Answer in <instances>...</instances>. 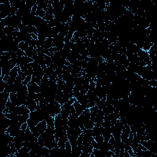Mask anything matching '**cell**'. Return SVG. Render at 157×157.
Listing matches in <instances>:
<instances>
[{
	"mask_svg": "<svg viewBox=\"0 0 157 157\" xmlns=\"http://www.w3.org/2000/svg\"><path fill=\"white\" fill-rule=\"evenodd\" d=\"M47 109L49 111V114L52 117H55V115L60 114L62 111V105L57 101H54L47 105Z\"/></svg>",
	"mask_w": 157,
	"mask_h": 157,
	"instance_id": "6da1fadb",
	"label": "cell"
},
{
	"mask_svg": "<svg viewBox=\"0 0 157 157\" xmlns=\"http://www.w3.org/2000/svg\"><path fill=\"white\" fill-rule=\"evenodd\" d=\"M21 124L19 121L12 120H11V124L9 126V128L6 129L5 132H6L10 136L14 137L17 135L19 131L21 129Z\"/></svg>",
	"mask_w": 157,
	"mask_h": 157,
	"instance_id": "7a4b0ae2",
	"label": "cell"
},
{
	"mask_svg": "<svg viewBox=\"0 0 157 157\" xmlns=\"http://www.w3.org/2000/svg\"><path fill=\"white\" fill-rule=\"evenodd\" d=\"M131 133L130 126L128 124H125L123 126V128L122 129V133H121V141L122 142L125 143L128 140V137Z\"/></svg>",
	"mask_w": 157,
	"mask_h": 157,
	"instance_id": "3957f363",
	"label": "cell"
},
{
	"mask_svg": "<svg viewBox=\"0 0 157 157\" xmlns=\"http://www.w3.org/2000/svg\"><path fill=\"white\" fill-rule=\"evenodd\" d=\"M13 112L16 114L18 115H20L29 114L30 112V111L27 108V106L24 105V104H23V105H21V106H15Z\"/></svg>",
	"mask_w": 157,
	"mask_h": 157,
	"instance_id": "277c9868",
	"label": "cell"
},
{
	"mask_svg": "<svg viewBox=\"0 0 157 157\" xmlns=\"http://www.w3.org/2000/svg\"><path fill=\"white\" fill-rule=\"evenodd\" d=\"M34 62V60L31 57L28 56H23L21 57H17V66H20V67H22L23 66L28 63H32Z\"/></svg>",
	"mask_w": 157,
	"mask_h": 157,
	"instance_id": "5b68a950",
	"label": "cell"
},
{
	"mask_svg": "<svg viewBox=\"0 0 157 157\" xmlns=\"http://www.w3.org/2000/svg\"><path fill=\"white\" fill-rule=\"evenodd\" d=\"M30 148H28V147H25V146H23L21 148L18 150L17 152L14 154V156L16 157H27L28 155H30Z\"/></svg>",
	"mask_w": 157,
	"mask_h": 157,
	"instance_id": "8992f818",
	"label": "cell"
},
{
	"mask_svg": "<svg viewBox=\"0 0 157 157\" xmlns=\"http://www.w3.org/2000/svg\"><path fill=\"white\" fill-rule=\"evenodd\" d=\"M25 106H27V108L30 111V112L34 111L38 107V105L35 99H30V98H27V101H26V103H25Z\"/></svg>",
	"mask_w": 157,
	"mask_h": 157,
	"instance_id": "52a82bcc",
	"label": "cell"
},
{
	"mask_svg": "<svg viewBox=\"0 0 157 157\" xmlns=\"http://www.w3.org/2000/svg\"><path fill=\"white\" fill-rule=\"evenodd\" d=\"M36 129L37 130L38 133L40 134V135L42 133L45 131L47 128V125L46 122L45 120H42L41 122H40L39 123H38V124L37 125L35 126Z\"/></svg>",
	"mask_w": 157,
	"mask_h": 157,
	"instance_id": "ba28073f",
	"label": "cell"
},
{
	"mask_svg": "<svg viewBox=\"0 0 157 157\" xmlns=\"http://www.w3.org/2000/svg\"><path fill=\"white\" fill-rule=\"evenodd\" d=\"M27 88H28V92H34L36 93H38L40 92V89H39V85H38L35 82L31 81L27 85Z\"/></svg>",
	"mask_w": 157,
	"mask_h": 157,
	"instance_id": "9c48e42d",
	"label": "cell"
},
{
	"mask_svg": "<svg viewBox=\"0 0 157 157\" xmlns=\"http://www.w3.org/2000/svg\"><path fill=\"white\" fill-rule=\"evenodd\" d=\"M103 137L104 139V141L109 142V139H111L112 136V131H111V126L109 127H104L103 132L102 133Z\"/></svg>",
	"mask_w": 157,
	"mask_h": 157,
	"instance_id": "30bf717a",
	"label": "cell"
},
{
	"mask_svg": "<svg viewBox=\"0 0 157 157\" xmlns=\"http://www.w3.org/2000/svg\"><path fill=\"white\" fill-rule=\"evenodd\" d=\"M74 108H75V111L76 114H77L78 116H79L80 115H81L82 114V112H84V109L83 107H82V104H80L77 101H75L73 104Z\"/></svg>",
	"mask_w": 157,
	"mask_h": 157,
	"instance_id": "8fae6325",
	"label": "cell"
},
{
	"mask_svg": "<svg viewBox=\"0 0 157 157\" xmlns=\"http://www.w3.org/2000/svg\"><path fill=\"white\" fill-rule=\"evenodd\" d=\"M33 75L39 78V79L41 80L44 75V69L41 68V66L39 67V68H37V69H34Z\"/></svg>",
	"mask_w": 157,
	"mask_h": 157,
	"instance_id": "7c38bea8",
	"label": "cell"
},
{
	"mask_svg": "<svg viewBox=\"0 0 157 157\" xmlns=\"http://www.w3.org/2000/svg\"><path fill=\"white\" fill-rule=\"evenodd\" d=\"M104 130V127L103 126H94L92 129L93 131V136L95 137L96 136H99V135H102V133Z\"/></svg>",
	"mask_w": 157,
	"mask_h": 157,
	"instance_id": "4fadbf2b",
	"label": "cell"
},
{
	"mask_svg": "<svg viewBox=\"0 0 157 157\" xmlns=\"http://www.w3.org/2000/svg\"><path fill=\"white\" fill-rule=\"evenodd\" d=\"M16 30L15 28H12V27H5L3 29L2 31L7 36H9L13 37V35H14V33Z\"/></svg>",
	"mask_w": 157,
	"mask_h": 157,
	"instance_id": "5bb4252c",
	"label": "cell"
},
{
	"mask_svg": "<svg viewBox=\"0 0 157 157\" xmlns=\"http://www.w3.org/2000/svg\"><path fill=\"white\" fill-rule=\"evenodd\" d=\"M2 116H3V128H4V131L5 132L6 129L9 127V126L11 124V120L7 118L3 113H2Z\"/></svg>",
	"mask_w": 157,
	"mask_h": 157,
	"instance_id": "9a60e30c",
	"label": "cell"
},
{
	"mask_svg": "<svg viewBox=\"0 0 157 157\" xmlns=\"http://www.w3.org/2000/svg\"><path fill=\"white\" fill-rule=\"evenodd\" d=\"M94 148L93 145L91 144H86V145H82V152H85V153H92L93 152V150Z\"/></svg>",
	"mask_w": 157,
	"mask_h": 157,
	"instance_id": "2e32d148",
	"label": "cell"
},
{
	"mask_svg": "<svg viewBox=\"0 0 157 157\" xmlns=\"http://www.w3.org/2000/svg\"><path fill=\"white\" fill-rule=\"evenodd\" d=\"M115 109L113 105H109V106H106L102 111H103L104 115H108L111 114L112 112H114Z\"/></svg>",
	"mask_w": 157,
	"mask_h": 157,
	"instance_id": "e0dca14e",
	"label": "cell"
},
{
	"mask_svg": "<svg viewBox=\"0 0 157 157\" xmlns=\"http://www.w3.org/2000/svg\"><path fill=\"white\" fill-rule=\"evenodd\" d=\"M83 142H82V145H86V144H91L92 142L94 141V137L93 136H87V135H83Z\"/></svg>",
	"mask_w": 157,
	"mask_h": 157,
	"instance_id": "ac0fdd59",
	"label": "cell"
},
{
	"mask_svg": "<svg viewBox=\"0 0 157 157\" xmlns=\"http://www.w3.org/2000/svg\"><path fill=\"white\" fill-rule=\"evenodd\" d=\"M7 118L9 119L12 120H17L19 121V115L15 114L14 112H11V113H8V114H3Z\"/></svg>",
	"mask_w": 157,
	"mask_h": 157,
	"instance_id": "d6986e66",
	"label": "cell"
},
{
	"mask_svg": "<svg viewBox=\"0 0 157 157\" xmlns=\"http://www.w3.org/2000/svg\"><path fill=\"white\" fill-rule=\"evenodd\" d=\"M53 38H46L45 41V45H44V47L46 49H49L53 47Z\"/></svg>",
	"mask_w": 157,
	"mask_h": 157,
	"instance_id": "ffe728a7",
	"label": "cell"
},
{
	"mask_svg": "<svg viewBox=\"0 0 157 157\" xmlns=\"http://www.w3.org/2000/svg\"><path fill=\"white\" fill-rule=\"evenodd\" d=\"M30 115L29 114H25V115H19V122H20L21 124H23L24 123H27V120L29 118Z\"/></svg>",
	"mask_w": 157,
	"mask_h": 157,
	"instance_id": "44dd1931",
	"label": "cell"
},
{
	"mask_svg": "<svg viewBox=\"0 0 157 157\" xmlns=\"http://www.w3.org/2000/svg\"><path fill=\"white\" fill-rule=\"evenodd\" d=\"M65 150L67 154H68V156L71 155L72 146H71V144L70 142L69 141V140H68L67 142H66L65 143Z\"/></svg>",
	"mask_w": 157,
	"mask_h": 157,
	"instance_id": "7402d4cb",
	"label": "cell"
},
{
	"mask_svg": "<svg viewBox=\"0 0 157 157\" xmlns=\"http://www.w3.org/2000/svg\"><path fill=\"white\" fill-rule=\"evenodd\" d=\"M92 153L94 154V157H105L103 152L101 150L97 149V148H93Z\"/></svg>",
	"mask_w": 157,
	"mask_h": 157,
	"instance_id": "603a6c76",
	"label": "cell"
},
{
	"mask_svg": "<svg viewBox=\"0 0 157 157\" xmlns=\"http://www.w3.org/2000/svg\"><path fill=\"white\" fill-rule=\"evenodd\" d=\"M19 75V74H18V66H15L11 71L9 73V76L12 77L17 78V77Z\"/></svg>",
	"mask_w": 157,
	"mask_h": 157,
	"instance_id": "cb8c5ba5",
	"label": "cell"
},
{
	"mask_svg": "<svg viewBox=\"0 0 157 157\" xmlns=\"http://www.w3.org/2000/svg\"><path fill=\"white\" fill-rule=\"evenodd\" d=\"M99 110V109H98V106H97L96 105L94 106V107L90 108V117H96V115L97 113L98 112Z\"/></svg>",
	"mask_w": 157,
	"mask_h": 157,
	"instance_id": "d4e9b609",
	"label": "cell"
},
{
	"mask_svg": "<svg viewBox=\"0 0 157 157\" xmlns=\"http://www.w3.org/2000/svg\"><path fill=\"white\" fill-rule=\"evenodd\" d=\"M27 30H28V32L30 33V34L34 33V34L38 35V30H37V28H36L34 26H33V25H29V26H27Z\"/></svg>",
	"mask_w": 157,
	"mask_h": 157,
	"instance_id": "484cf974",
	"label": "cell"
},
{
	"mask_svg": "<svg viewBox=\"0 0 157 157\" xmlns=\"http://www.w3.org/2000/svg\"><path fill=\"white\" fill-rule=\"evenodd\" d=\"M19 47L20 49H21V50H23V51L25 52L27 50V49L29 47V44L24 41H21L19 43Z\"/></svg>",
	"mask_w": 157,
	"mask_h": 157,
	"instance_id": "4316f807",
	"label": "cell"
},
{
	"mask_svg": "<svg viewBox=\"0 0 157 157\" xmlns=\"http://www.w3.org/2000/svg\"><path fill=\"white\" fill-rule=\"evenodd\" d=\"M70 76H71V73H69V72L67 71H65V70H63V74H62V79L63 81H64V82H66Z\"/></svg>",
	"mask_w": 157,
	"mask_h": 157,
	"instance_id": "83f0119b",
	"label": "cell"
},
{
	"mask_svg": "<svg viewBox=\"0 0 157 157\" xmlns=\"http://www.w3.org/2000/svg\"><path fill=\"white\" fill-rule=\"evenodd\" d=\"M35 15L36 17H41L44 19V17L45 15V11H44L42 9L38 8V9H37L36 12L35 13Z\"/></svg>",
	"mask_w": 157,
	"mask_h": 157,
	"instance_id": "f1b7e54d",
	"label": "cell"
},
{
	"mask_svg": "<svg viewBox=\"0 0 157 157\" xmlns=\"http://www.w3.org/2000/svg\"><path fill=\"white\" fill-rule=\"evenodd\" d=\"M106 99H101V100L100 101V102H99L98 104H96V106H98V109H99V110H101L102 111L104 107L107 106L106 103Z\"/></svg>",
	"mask_w": 157,
	"mask_h": 157,
	"instance_id": "f546056e",
	"label": "cell"
},
{
	"mask_svg": "<svg viewBox=\"0 0 157 157\" xmlns=\"http://www.w3.org/2000/svg\"><path fill=\"white\" fill-rule=\"evenodd\" d=\"M53 72H54V70L50 66H47L45 69H44V75H47L49 77L52 75V74Z\"/></svg>",
	"mask_w": 157,
	"mask_h": 157,
	"instance_id": "4dcf8cb0",
	"label": "cell"
},
{
	"mask_svg": "<svg viewBox=\"0 0 157 157\" xmlns=\"http://www.w3.org/2000/svg\"><path fill=\"white\" fill-rule=\"evenodd\" d=\"M154 44L150 42H144L143 45V47H142V50H144V51L148 52L149 50V49H150L151 47Z\"/></svg>",
	"mask_w": 157,
	"mask_h": 157,
	"instance_id": "1f68e13d",
	"label": "cell"
},
{
	"mask_svg": "<svg viewBox=\"0 0 157 157\" xmlns=\"http://www.w3.org/2000/svg\"><path fill=\"white\" fill-rule=\"evenodd\" d=\"M94 126H95V123L92 122V121L90 120V119L88 121H87L84 124L85 129H93V128Z\"/></svg>",
	"mask_w": 157,
	"mask_h": 157,
	"instance_id": "d6a6232c",
	"label": "cell"
},
{
	"mask_svg": "<svg viewBox=\"0 0 157 157\" xmlns=\"http://www.w3.org/2000/svg\"><path fill=\"white\" fill-rule=\"evenodd\" d=\"M44 59H45V64H46L47 66H50L52 64H53L52 60V58L50 57V56H48L47 55H45V56H44Z\"/></svg>",
	"mask_w": 157,
	"mask_h": 157,
	"instance_id": "836d02e7",
	"label": "cell"
},
{
	"mask_svg": "<svg viewBox=\"0 0 157 157\" xmlns=\"http://www.w3.org/2000/svg\"><path fill=\"white\" fill-rule=\"evenodd\" d=\"M34 49V48L32 47L31 46H29V47H28V49H27V50L25 51L26 56H28V57L32 58V57H33V52Z\"/></svg>",
	"mask_w": 157,
	"mask_h": 157,
	"instance_id": "e575fe53",
	"label": "cell"
},
{
	"mask_svg": "<svg viewBox=\"0 0 157 157\" xmlns=\"http://www.w3.org/2000/svg\"><path fill=\"white\" fill-rule=\"evenodd\" d=\"M96 86V82L93 81V79H91L89 82V90H88L93 92L95 89Z\"/></svg>",
	"mask_w": 157,
	"mask_h": 157,
	"instance_id": "d590c367",
	"label": "cell"
},
{
	"mask_svg": "<svg viewBox=\"0 0 157 157\" xmlns=\"http://www.w3.org/2000/svg\"><path fill=\"white\" fill-rule=\"evenodd\" d=\"M89 82L90 81L88 80L84 79V83L82 84V88L87 92H88V90H89Z\"/></svg>",
	"mask_w": 157,
	"mask_h": 157,
	"instance_id": "8d00e7d4",
	"label": "cell"
},
{
	"mask_svg": "<svg viewBox=\"0 0 157 157\" xmlns=\"http://www.w3.org/2000/svg\"><path fill=\"white\" fill-rule=\"evenodd\" d=\"M36 4V1H31V0L26 1V5L31 9H32V8H33Z\"/></svg>",
	"mask_w": 157,
	"mask_h": 157,
	"instance_id": "74e56055",
	"label": "cell"
},
{
	"mask_svg": "<svg viewBox=\"0 0 157 157\" xmlns=\"http://www.w3.org/2000/svg\"><path fill=\"white\" fill-rule=\"evenodd\" d=\"M94 141L96 142L100 143V142H103L104 141V139L103 137V135H99V136H96L95 137H94Z\"/></svg>",
	"mask_w": 157,
	"mask_h": 157,
	"instance_id": "f35d334b",
	"label": "cell"
},
{
	"mask_svg": "<svg viewBox=\"0 0 157 157\" xmlns=\"http://www.w3.org/2000/svg\"><path fill=\"white\" fill-rule=\"evenodd\" d=\"M32 79V75H28V76H27V77L25 78V80L23 81L22 84L23 85H27L29 84V82H30L31 81Z\"/></svg>",
	"mask_w": 157,
	"mask_h": 157,
	"instance_id": "ab89813d",
	"label": "cell"
},
{
	"mask_svg": "<svg viewBox=\"0 0 157 157\" xmlns=\"http://www.w3.org/2000/svg\"><path fill=\"white\" fill-rule=\"evenodd\" d=\"M73 37V34L70 33H68V34L66 36H65L64 38V42H69L71 41L72 38Z\"/></svg>",
	"mask_w": 157,
	"mask_h": 157,
	"instance_id": "60d3db41",
	"label": "cell"
},
{
	"mask_svg": "<svg viewBox=\"0 0 157 157\" xmlns=\"http://www.w3.org/2000/svg\"><path fill=\"white\" fill-rule=\"evenodd\" d=\"M54 18V15L53 14H47L45 13V17H44V19L47 21H49L50 20H51L52 19H53Z\"/></svg>",
	"mask_w": 157,
	"mask_h": 157,
	"instance_id": "b9f144b4",
	"label": "cell"
},
{
	"mask_svg": "<svg viewBox=\"0 0 157 157\" xmlns=\"http://www.w3.org/2000/svg\"><path fill=\"white\" fill-rule=\"evenodd\" d=\"M83 137H84V135L82 133L81 134V135H79V137H78L77 139V141H76L77 146L82 144V142H83Z\"/></svg>",
	"mask_w": 157,
	"mask_h": 157,
	"instance_id": "7bdbcfd3",
	"label": "cell"
},
{
	"mask_svg": "<svg viewBox=\"0 0 157 157\" xmlns=\"http://www.w3.org/2000/svg\"><path fill=\"white\" fill-rule=\"evenodd\" d=\"M31 81H33V82H35V83L37 84H38V85H39L41 84V80L39 79V78H38V77H36L34 76V75H32Z\"/></svg>",
	"mask_w": 157,
	"mask_h": 157,
	"instance_id": "ee69618b",
	"label": "cell"
},
{
	"mask_svg": "<svg viewBox=\"0 0 157 157\" xmlns=\"http://www.w3.org/2000/svg\"><path fill=\"white\" fill-rule=\"evenodd\" d=\"M17 57H23V56H26L25 52L23 51V50H21V49H19V50L17 52Z\"/></svg>",
	"mask_w": 157,
	"mask_h": 157,
	"instance_id": "f6af8a7d",
	"label": "cell"
},
{
	"mask_svg": "<svg viewBox=\"0 0 157 157\" xmlns=\"http://www.w3.org/2000/svg\"><path fill=\"white\" fill-rule=\"evenodd\" d=\"M149 86L153 87V88H157V80H151L149 81Z\"/></svg>",
	"mask_w": 157,
	"mask_h": 157,
	"instance_id": "bcb514c9",
	"label": "cell"
},
{
	"mask_svg": "<svg viewBox=\"0 0 157 157\" xmlns=\"http://www.w3.org/2000/svg\"><path fill=\"white\" fill-rule=\"evenodd\" d=\"M36 44H37V40L32 39L28 44H29V46L32 47L34 48V49H36Z\"/></svg>",
	"mask_w": 157,
	"mask_h": 157,
	"instance_id": "7dc6e473",
	"label": "cell"
},
{
	"mask_svg": "<svg viewBox=\"0 0 157 157\" xmlns=\"http://www.w3.org/2000/svg\"><path fill=\"white\" fill-rule=\"evenodd\" d=\"M33 73H34V70L32 68H29L28 70H27L25 72H24V73L25 74V75L27 76H28V75H33Z\"/></svg>",
	"mask_w": 157,
	"mask_h": 157,
	"instance_id": "c3c4849f",
	"label": "cell"
},
{
	"mask_svg": "<svg viewBox=\"0 0 157 157\" xmlns=\"http://www.w3.org/2000/svg\"><path fill=\"white\" fill-rule=\"evenodd\" d=\"M1 88H0V93H2L3 92H4V89H5V86H6V82H4L3 80L1 79Z\"/></svg>",
	"mask_w": 157,
	"mask_h": 157,
	"instance_id": "681fc988",
	"label": "cell"
},
{
	"mask_svg": "<svg viewBox=\"0 0 157 157\" xmlns=\"http://www.w3.org/2000/svg\"><path fill=\"white\" fill-rule=\"evenodd\" d=\"M28 127V123H23V124H21V129H22V130L23 131H25L26 129H27V128Z\"/></svg>",
	"mask_w": 157,
	"mask_h": 157,
	"instance_id": "f907efd6",
	"label": "cell"
},
{
	"mask_svg": "<svg viewBox=\"0 0 157 157\" xmlns=\"http://www.w3.org/2000/svg\"><path fill=\"white\" fill-rule=\"evenodd\" d=\"M38 5H37V4H36L35 5H34V6H33V8H32L31 11V12L33 13V14H35V13H36V10H37V9H38Z\"/></svg>",
	"mask_w": 157,
	"mask_h": 157,
	"instance_id": "816d5d0a",
	"label": "cell"
},
{
	"mask_svg": "<svg viewBox=\"0 0 157 157\" xmlns=\"http://www.w3.org/2000/svg\"><path fill=\"white\" fill-rule=\"evenodd\" d=\"M9 74H6V75H4V77L3 78V79H2V80H3V81H4V82H8V79H9Z\"/></svg>",
	"mask_w": 157,
	"mask_h": 157,
	"instance_id": "f5cc1de1",
	"label": "cell"
},
{
	"mask_svg": "<svg viewBox=\"0 0 157 157\" xmlns=\"http://www.w3.org/2000/svg\"><path fill=\"white\" fill-rule=\"evenodd\" d=\"M31 36L32 39H35V40H38V36L37 34H34V33H31Z\"/></svg>",
	"mask_w": 157,
	"mask_h": 157,
	"instance_id": "db71d44e",
	"label": "cell"
},
{
	"mask_svg": "<svg viewBox=\"0 0 157 157\" xmlns=\"http://www.w3.org/2000/svg\"><path fill=\"white\" fill-rule=\"evenodd\" d=\"M124 157H131L130 155L129 154L128 152L126 150H125V153H124Z\"/></svg>",
	"mask_w": 157,
	"mask_h": 157,
	"instance_id": "11a10c76",
	"label": "cell"
}]
</instances>
